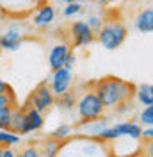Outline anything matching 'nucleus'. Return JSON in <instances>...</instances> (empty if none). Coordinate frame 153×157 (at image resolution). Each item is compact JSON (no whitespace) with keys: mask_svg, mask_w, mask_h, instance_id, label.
Masks as SVG:
<instances>
[{"mask_svg":"<svg viewBox=\"0 0 153 157\" xmlns=\"http://www.w3.org/2000/svg\"><path fill=\"white\" fill-rule=\"evenodd\" d=\"M91 88L102 100L105 109H114L118 104H121L125 100H132L135 95L134 84L119 77H114V75H107V77L91 82Z\"/></svg>","mask_w":153,"mask_h":157,"instance_id":"nucleus-1","label":"nucleus"},{"mask_svg":"<svg viewBox=\"0 0 153 157\" xmlns=\"http://www.w3.org/2000/svg\"><path fill=\"white\" fill-rule=\"evenodd\" d=\"M128 36V29L119 18H103L100 30L96 32L98 43L105 50H118Z\"/></svg>","mask_w":153,"mask_h":157,"instance_id":"nucleus-2","label":"nucleus"},{"mask_svg":"<svg viewBox=\"0 0 153 157\" xmlns=\"http://www.w3.org/2000/svg\"><path fill=\"white\" fill-rule=\"evenodd\" d=\"M76 113L80 121H91V120H98V118H103L105 114V105L102 104V100L98 98L93 88L86 89L80 97L76 98Z\"/></svg>","mask_w":153,"mask_h":157,"instance_id":"nucleus-3","label":"nucleus"},{"mask_svg":"<svg viewBox=\"0 0 153 157\" xmlns=\"http://www.w3.org/2000/svg\"><path fill=\"white\" fill-rule=\"evenodd\" d=\"M27 105L38 109L39 113H43V114L55 105V95L52 93L48 82H41V84H38L36 88L32 89V93L27 98Z\"/></svg>","mask_w":153,"mask_h":157,"instance_id":"nucleus-4","label":"nucleus"},{"mask_svg":"<svg viewBox=\"0 0 153 157\" xmlns=\"http://www.w3.org/2000/svg\"><path fill=\"white\" fill-rule=\"evenodd\" d=\"M69 45H73L76 48H82V47H89L91 43L96 41V32L89 25H87L86 20H76L69 23Z\"/></svg>","mask_w":153,"mask_h":157,"instance_id":"nucleus-5","label":"nucleus"},{"mask_svg":"<svg viewBox=\"0 0 153 157\" xmlns=\"http://www.w3.org/2000/svg\"><path fill=\"white\" fill-rule=\"evenodd\" d=\"M48 84H50V89L55 97L66 93L68 89H71V84H73V70L66 68V66L52 70V77H50Z\"/></svg>","mask_w":153,"mask_h":157,"instance_id":"nucleus-6","label":"nucleus"},{"mask_svg":"<svg viewBox=\"0 0 153 157\" xmlns=\"http://www.w3.org/2000/svg\"><path fill=\"white\" fill-rule=\"evenodd\" d=\"M21 43H23V30L18 21H14L6 32H2L0 48L6 52H16V50H20Z\"/></svg>","mask_w":153,"mask_h":157,"instance_id":"nucleus-7","label":"nucleus"},{"mask_svg":"<svg viewBox=\"0 0 153 157\" xmlns=\"http://www.w3.org/2000/svg\"><path fill=\"white\" fill-rule=\"evenodd\" d=\"M43 125H45V116H43V113H39L38 109H34V107L25 105L23 125H21L20 134H21V136H27V134H32V132H38V130L43 128Z\"/></svg>","mask_w":153,"mask_h":157,"instance_id":"nucleus-8","label":"nucleus"},{"mask_svg":"<svg viewBox=\"0 0 153 157\" xmlns=\"http://www.w3.org/2000/svg\"><path fill=\"white\" fill-rule=\"evenodd\" d=\"M54 20H55V9H54V6L43 2V4H39V7L36 9L34 16H32V25L39 30H45L54 23Z\"/></svg>","mask_w":153,"mask_h":157,"instance_id":"nucleus-9","label":"nucleus"},{"mask_svg":"<svg viewBox=\"0 0 153 157\" xmlns=\"http://www.w3.org/2000/svg\"><path fill=\"white\" fill-rule=\"evenodd\" d=\"M69 50H71L69 43H57V45H54L50 48V52H48V64H50V68L52 70L62 68Z\"/></svg>","mask_w":153,"mask_h":157,"instance_id":"nucleus-10","label":"nucleus"},{"mask_svg":"<svg viewBox=\"0 0 153 157\" xmlns=\"http://www.w3.org/2000/svg\"><path fill=\"white\" fill-rule=\"evenodd\" d=\"M134 27L139 32H143V34L153 32V7H143L135 14Z\"/></svg>","mask_w":153,"mask_h":157,"instance_id":"nucleus-11","label":"nucleus"},{"mask_svg":"<svg viewBox=\"0 0 153 157\" xmlns=\"http://www.w3.org/2000/svg\"><path fill=\"white\" fill-rule=\"evenodd\" d=\"M116 136L118 137H132V139H141V134H143V125L141 123H135V121H119L112 125Z\"/></svg>","mask_w":153,"mask_h":157,"instance_id":"nucleus-12","label":"nucleus"},{"mask_svg":"<svg viewBox=\"0 0 153 157\" xmlns=\"http://www.w3.org/2000/svg\"><path fill=\"white\" fill-rule=\"evenodd\" d=\"M55 105H57L61 111H71V109L76 105V93L73 89H68L66 93L55 97Z\"/></svg>","mask_w":153,"mask_h":157,"instance_id":"nucleus-13","label":"nucleus"},{"mask_svg":"<svg viewBox=\"0 0 153 157\" xmlns=\"http://www.w3.org/2000/svg\"><path fill=\"white\" fill-rule=\"evenodd\" d=\"M135 98L141 105H150L153 104V84H141L135 88Z\"/></svg>","mask_w":153,"mask_h":157,"instance_id":"nucleus-14","label":"nucleus"},{"mask_svg":"<svg viewBox=\"0 0 153 157\" xmlns=\"http://www.w3.org/2000/svg\"><path fill=\"white\" fill-rule=\"evenodd\" d=\"M20 141H21V134L11 130V128H0V147L2 148L20 145Z\"/></svg>","mask_w":153,"mask_h":157,"instance_id":"nucleus-15","label":"nucleus"},{"mask_svg":"<svg viewBox=\"0 0 153 157\" xmlns=\"http://www.w3.org/2000/svg\"><path fill=\"white\" fill-rule=\"evenodd\" d=\"M23 114H25V107H18L14 105L13 107V113H11V130L18 132L21 130V125H23Z\"/></svg>","mask_w":153,"mask_h":157,"instance_id":"nucleus-16","label":"nucleus"},{"mask_svg":"<svg viewBox=\"0 0 153 157\" xmlns=\"http://www.w3.org/2000/svg\"><path fill=\"white\" fill-rule=\"evenodd\" d=\"M61 148H62V143L50 136L47 141H43V155L45 157H54V155H57L59 154Z\"/></svg>","mask_w":153,"mask_h":157,"instance_id":"nucleus-17","label":"nucleus"},{"mask_svg":"<svg viewBox=\"0 0 153 157\" xmlns=\"http://www.w3.org/2000/svg\"><path fill=\"white\" fill-rule=\"evenodd\" d=\"M13 104H0V128L11 127V113H13Z\"/></svg>","mask_w":153,"mask_h":157,"instance_id":"nucleus-18","label":"nucleus"},{"mask_svg":"<svg viewBox=\"0 0 153 157\" xmlns=\"http://www.w3.org/2000/svg\"><path fill=\"white\" fill-rule=\"evenodd\" d=\"M71 134H73L71 125H59L55 130H52L50 136L54 137V139H57V141H61V143H64V141H68L71 137Z\"/></svg>","mask_w":153,"mask_h":157,"instance_id":"nucleus-19","label":"nucleus"},{"mask_svg":"<svg viewBox=\"0 0 153 157\" xmlns=\"http://www.w3.org/2000/svg\"><path fill=\"white\" fill-rule=\"evenodd\" d=\"M141 125H146V127H151L153 125V104L150 105H144V109L141 111Z\"/></svg>","mask_w":153,"mask_h":157,"instance_id":"nucleus-20","label":"nucleus"},{"mask_svg":"<svg viewBox=\"0 0 153 157\" xmlns=\"http://www.w3.org/2000/svg\"><path fill=\"white\" fill-rule=\"evenodd\" d=\"M80 11H82V4H80L78 0H75V2H69V4H66V7L62 9V14H64L66 18H71V16L78 14Z\"/></svg>","mask_w":153,"mask_h":157,"instance_id":"nucleus-21","label":"nucleus"},{"mask_svg":"<svg viewBox=\"0 0 153 157\" xmlns=\"http://www.w3.org/2000/svg\"><path fill=\"white\" fill-rule=\"evenodd\" d=\"M86 21H87V25L95 30V32H98L100 27H102V23H103V18H102L100 14H89V16L86 18Z\"/></svg>","mask_w":153,"mask_h":157,"instance_id":"nucleus-22","label":"nucleus"},{"mask_svg":"<svg viewBox=\"0 0 153 157\" xmlns=\"http://www.w3.org/2000/svg\"><path fill=\"white\" fill-rule=\"evenodd\" d=\"M75 63H76L75 52H73V50H69V52H68V56H66V61H64V66H66V68H69V70H73Z\"/></svg>","mask_w":153,"mask_h":157,"instance_id":"nucleus-23","label":"nucleus"},{"mask_svg":"<svg viewBox=\"0 0 153 157\" xmlns=\"http://www.w3.org/2000/svg\"><path fill=\"white\" fill-rule=\"evenodd\" d=\"M20 155H21V157H38V155H41V154L38 152V148H36V147H27L21 154H20Z\"/></svg>","mask_w":153,"mask_h":157,"instance_id":"nucleus-24","label":"nucleus"},{"mask_svg":"<svg viewBox=\"0 0 153 157\" xmlns=\"http://www.w3.org/2000/svg\"><path fill=\"white\" fill-rule=\"evenodd\" d=\"M141 137H143L144 141H151V139H153V125H151V127L143 128V134H141Z\"/></svg>","mask_w":153,"mask_h":157,"instance_id":"nucleus-25","label":"nucleus"},{"mask_svg":"<svg viewBox=\"0 0 153 157\" xmlns=\"http://www.w3.org/2000/svg\"><path fill=\"white\" fill-rule=\"evenodd\" d=\"M143 150H144V154H146V155L153 157V139H151V141H146V143H144Z\"/></svg>","mask_w":153,"mask_h":157,"instance_id":"nucleus-26","label":"nucleus"},{"mask_svg":"<svg viewBox=\"0 0 153 157\" xmlns=\"http://www.w3.org/2000/svg\"><path fill=\"white\" fill-rule=\"evenodd\" d=\"M4 91H13V88H11L9 84L4 80V78L0 77V93H4Z\"/></svg>","mask_w":153,"mask_h":157,"instance_id":"nucleus-27","label":"nucleus"},{"mask_svg":"<svg viewBox=\"0 0 153 157\" xmlns=\"http://www.w3.org/2000/svg\"><path fill=\"white\" fill-rule=\"evenodd\" d=\"M16 154L11 150V147H7V148H2V157H14Z\"/></svg>","mask_w":153,"mask_h":157,"instance_id":"nucleus-28","label":"nucleus"},{"mask_svg":"<svg viewBox=\"0 0 153 157\" xmlns=\"http://www.w3.org/2000/svg\"><path fill=\"white\" fill-rule=\"evenodd\" d=\"M110 2H112V0H100V4H102V6H107V4H110Z\"/></svg>","mask_w":153,"mask_h":157,"instance_id":"nucleus-29","label":"nucleus"},{"mask_svg":"<svg viewBox=\"0 0 153 157\" xmlns=\"http://www.w3.org/2000/svg\"><path fill=\"white\" fill-rule=\"evenodd\" d=\"M59 2H62V4H69V2H75V0H59Z\"/></svg>","mask_w":153,"mask_h":157,"instance_id":"nucleus-30","label":"nucleus"},{"mask_svg":"<svg viewBox=\"0 0 153 157\" xmlns=\"http://www.w3.org/2000/svg\"><path fill=\"white\" fill-rule=\"evenodd\" d=\"M0 157H2V147H0Z\"/></svg>","mask_w":153,"mask_h":157,"instance_id":"nucleus-31","label":"nucleus"},{"mask_svg":"<svg viewBox=\"0 0 153 157\" xmlns=\"http://www.w3.org/2000/svg\"><path fill=\"white\" fill-rule=\"evenodd\" d=\"M0 39H2V30H0Z\"/></svg>","mask_w":153,"mask_h":157,"instance_id":"nucleus-32","label":"nucleus"}]
</instances>
